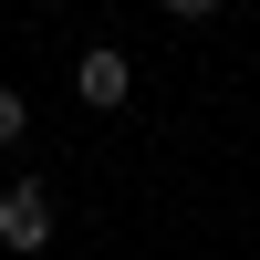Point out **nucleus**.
Listing matches in <instances>:
<instances>
[{
	"instance_id": "3",
	"label": "nucleus",
	"mask_w": 260,
	"mask_h": 260,
	"mask_svg": "<svg viewBox=\"0 0 260 260\" xmlns=\"http://www.w3.org/2000/svg\"><path fill=\"white\" fill-rule=\"evenodd\" d=\"M21 136H31V104H21L11 83H0V146H21Z\"/></svg>"
},
{
	"instance_id": "5",
	"label": "nucleus",
	"mask_w": 260,
	"mask_h": 260,
	"mask_svg": "<svg viewBox=\"0 0 260 260\" xmlns=\"http://www.w3.org/2000/svg\"><path fill=\"white\" fill-rule=\"evenodd\" d=\"M42 11H52V0H42Z\"/></svg>"
},
{
	"instance_id": "2",
	"label": "nucleus",
	"mask_w": 260,
	"mask_h": 260,
	"mask_svg": "<svg viewBox=\"0 0 260 260\" xmlns=\"http://www.w3.org/2000/svg\"><path fill=\"white\" fill-rule=\"evenodd\" d=\"M73 94H83V104H94V115H115V104H125V94H136V62H125V52H115V42H94V52H83V62H73Z\"/></svg>"
},
{
	"instance_id": "1",
	"label": "nucleus",
	"mask_w": 260,
	"mask_h": 260,
	"mask_svg": "<svg viewBox=\"0 0 260 260\" xmlns=\"http://www.w3.org/2000/svg\"><path fill=\"white\" fill-rule=\"evenodd\" d=\"M0 250H21V260L52 250V198H42V177H11V187H0Z\"/></svg>"
},
{
	"instance_id": "4",
	"label": "nucleus",
	"mask_w": 260,
	"mask_h": 260,
	"mask_svg": "<svg viewBox=\"0 0 260 260\" xmlns=\"http://www.w3.org/2000/svg\"><path fill=\"white\" fill-rule=\"evenodd\" d=\"M156 11H177V21H208V11H219V0H156Z\"/></svg>"
}]
</instances>
